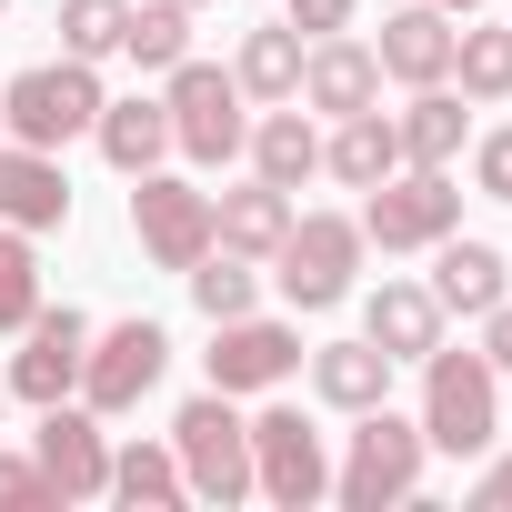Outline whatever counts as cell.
<instances>
[{"instance_id": "10", "label": "cell", "mask_w": 512, "mask_h": 512, "mask_svg": "<svg viewBox=\"0 0 512 512\" xmlns=\"http://www.w3.org/2000/svg\"><path fill=\"white\" fill-rule=\"evenodd\" d=\"M131 241H141L151 272H191L211 251V191L181 171H141L131 181Z\"/></svg>"}, {"instance_id": "37", "label": "cell", "mask_w": 512, "mask_h": 512, "mask_svg": "<svg viewBox=\"0 0 512 512\" xmlns=\"http://www.w3.org/2000/svg\"><path fill=\"white\" fill-rule=\"evenodd\" d=\"M432 11H452V21H472V11H482V0H432Z\"/></svg>"}, {"instance_id": "33", "label": "cell", "mask_w": 512, "mask_h": 512, "mask_svg": "<svg viewBox=\"0 0 512 512\" xmlns=\"http://www.w3.org/2000/svg\"><path fill=\"white\" fill-rule=\"evenodd\" d=\"M472 191H482V201H512V121L472 141Z\"/></svg>"}, {"instance_id": "40", "label": "cell", "mask_w": 512, "mask_h": 512, "mask_svg": "<svg viewBox=\"0 0 512 512\" xmlns=\"http://www.w3.org/2000/svg\"><path fill=\"white\" fill-rule=\"evenodd\" d=\"M0 11H11V0H0Z\"/></svg>"}, {"instance_id": "5", "label": "cell", "mask_w": 512, "mask_h": 512, "mask_svg": "<svg viewBox=\"0 0 512 512\" xmlns=\"http://www.w3.org/2000/svg\"><path fill=\"white\" fill-rule=\"evenodd\" d=\"M161 111H171V151L201 161V171L241 161V141H251L241 81H231L221 61H171V71H161Z\"/></svg>"}, {"instance_id": "17", "label": "cell", "mask_w": 512, "mask_h": 512, "mask_svg": "<svg viewBox=\"0 0 512 512\" xmlns=\"http://www.w3.org/2000/svg\"><path fill=\"white\" fill-rule=\"evenodd\" d=\"M452 11H432V0H402V11L382 21V41H372V61H382V81H402V91H422V81H452Z\"/></svg>"}, {"instance_id": "34", "label": "cell", "mask_w": 512, "mask_h": 512, "mask_svg": "<svg viewBox=\"0 0 512 512\" xmlns=\"http://www.w3.org/2000/svg\"><path fill=\"white\" fill-rule=\"evenodd\" d=\"M352 11H362V0H282V21H292L302 41H332V31H352Z\"/></svg>"}, {"instance_id": "9", "label": "cell", "mask_w": 512, "mask_h": 512, "mask_svg": "<svg viewBox=\"0 0 512 512\" xmlns=\"http://www.w3.org/2000/svg\"><path fill=\"white\" fill-rule=\"evenodd\" d=\"M251 492L282 502V512L332 502V452H322V432H312L292 402H272L262 422H251Z\"/></svg>"}, {"instance_id": "36", "label": "cell", "mask_w": 512, "mask_h": 512, "mask_svg": "<svg viewBox=\"0 0 512 512\" xmlns=\"http://www.w3.org/2000/svg\"><path fill=\"white\" fill-rule=\"evenodd\" d=\"M472 502H482V512H512V452H502V462H482V482H472Z\"/></svg>"}, {"instance_id": "35", "label": "cell", "mask_w": 512, "mask_h": 512, "mask_svg": "<svg viewBox=\"0 0 512 512\" xmlns=\"http://www.w3.org/2000/svg\"><path fill=\"white\" fill-rule=\"evenodd\" d=\"M482 362H492V372L512 382V292H502V302L482 312Z\"/></svg>"}, {"instance_id": "14", "label": "cell", "mask_w": 512, "mask_h": 512, "mask_svg": "<svg viewBox=\"0 0 512 512\" xmlns=\"http://www.w3.org/2000/svg\"><path fill=\"white\" fill-rule=\"evenodd\" d=\"M292 101H302V111H322V121L372 111V101H382V61H372V41H352V31L312 41V51H302V91H292Z\"/></svg>"}, {"instance_id": "25", "label": "cell", "mask_w": 512, "mask_h": 512, "mask_svg": "<svg viewBox=\"0 0 512 512\" xmlns=\"http://www.w3.org/2000/svg\"><path fill=\"white\" fill-rule=\"evenodd\" d=\"M302 31L292 21H272V31H241V51H231V81H241V101H292L302 91Z\"/></svg>"}, {"instance_id": "13", "label": "cell", "mask_w": 512, "mask_h": 512, "mask_svg": "<svg viewBox=\"0 0 512 512\" xmlns=\"http://www.w3.org/2000/svg\"><path fill=\"white\" fill-rule=\"evenodd\" d=\"M31 462L51 472V492H61V502H111V432H101V412H91L81 392L41 412V442H31Z\"/></svg>"}, {"instance_id": "2", "label": "cell", "mask_w": 512, "mask_h": 512, "mask_svg": "<svg viewBox=\"0 0 512 512\" xmlns=\"http://www.w3.org/2000/svg\"><path fill=\"white\" fill-rule=\"evenodd\" d=\"M101 61H31V71H11L0 81V141H31V151H61V141H91V121H101Z\"/></svg>"}, {"instance_id": "38", "label": "cell", "mask_w": 512, "mask_h": 512, "mask_svg": "<svg viewBox=\"0 0 512 512\" xmlns=\"http://www.w3.org/2000/svg\"><path fill=\"white\" fill-rule=\"evenodd\" d=\"M181 11H221V0H181Z\"/></svg>"}, {"instance_id": "7", "label": "cell", "mask_w": 512, "mask_h": 512, "mask_svg": "<svg viewBox=\"0 0 512 512\" xmlns=\"http://www.w3.org/2000/svg\"><path fill=\"white\" fill-rule=\"evenodd\" d=\"M362 241L372 251H432L442 231H462V181L452 171H422V161H402L392 181H372L362 191Z\"/></svg>"}, {"instance_id": "11", "label": "cell", "mask_w": 512, "mask_h": 512, "mask_svg": "<svg viewBox=\"0 0 512 512\" xmlns=\"http://www.w3.org/2000/svg\"><path fill=\"white\" fill-rule=\"evenodd\" d=\"M211 392L251 402V392H282L302 372V332L292 322H262V312H241V322H211V352H201Z\"/></svg>"}, {"instance_id": "19", "label": "cell", "mask_w": 512, "mask_h": 512, "mask_svg": "<svg viewBox=\"0 0 512 512\" xmlns=\"http://www.w3.org/2000/svg\"><path fill=\"white\" fill-rule=\"evenodd\" d=\"M392 131H402V161L452 171V161H462V141H472V101H462L452 81H422V91L392 111Z\"/></svg>"}, {"instance_id": "12", "label": "cell", "mask_w": 512, "mask_h": 512, "mask_svg": "<svg viewBox=\"0 0 512 512\" xmlns=\"http://www.w3.org/2000/svg\"><path fill=\"white\" fill-rule=\"evenodd\" d=\"M81 352H91V312H31L21 322V352H11V402H31V412H51V402H71L81 392Z\"/></svg>"}, {"instance_id": "16", "label": "cell", "mask_w": 512, "mask_h": 512, "mask_svg": "<svg viewBox=\"0 0 512 512\" xmlns=\"http://www.w3.org/2000/svg\"><path fill=\"white\" fill-rule=\"evenodd\" d=\"M502 292H512V262L492 241H472V231H442L432 241V302H442V322H482Z\"/></svg>"}, {"instance_id": "24", "label": "cell", "mask_w": 512, "mask_h": 512, "mask_svg": "<svg viewBox=\"0 0 512 512\" xmlns=\"http://www.w3.org/2000/svg\"><path fill=\"white\" fill-rule=\"evenodd\" d=\"M362 342H382L392 362H422V352L442 342V302H432V282H382V292L362 302Z\"/></svg>"}, {"instance_id": "32", "label": "cell", "mask_w": 512, "mask_h": 512, "mask_svg": "<svg viewBox=\"0 0 512 512\" xmlns=\"http://www.w3.org/2000/svg\"><path fill=\"white\" fill-rule=\"evenodd\" d=\"M41 502H61L51 472H41L31 452H0V512H41Z\"/></svg>"}, {"instance_id": "18", "label": "cell", "mask_w": 512, "mask_h": 512, "mask_svg": "<svg viewBox=\"0 0 512 512\" xmlns=\"http://www.w3.org/2000/svg\"><path fill=\"white\" fill-rule=\"evenodd\" d=\"M282 231H292V191H272L262 171H251L241 191H211V241H221V251H241V262H272Z\"/></svg>"}, {"instance_id": "31", "label": "cell", "mask_w": 512, "mask_h": 512, "mask_svg": "<svg viewBox=\"0 0 512 512\" xmlns=\"http://www.w3.org/2000/svg\"><path fill=\"white\" fill-rule=\"evenodd\" d=\"M31 312H41V251H31V231L0 221V332H21Z\"/></svg>"}, {"instance_id": "3", "label": "cell", "mask_w": 512, "mask_h": 512, "mask_svg": "<svg viewBox=\"0 0 512 512\" xmlns=\"http://www.w3.org/2000/svg\"><path fill=\"white\" fill-rule=\"evenodd\" d=\"M422 462H432L422 422H402L392 402H372V412H352V452L332 462V502L342 512H392V502L422 492Z\"/></svg>"}, {"instance_id": "6", "label": "cell", "mask_w": 512, "mask_h": 512, "mask_svg": "<svg viewBox=\"0 0 512 512\" xmlns=\"http://www.w3.org/2000/svg\"><path fill=\"white\" fill-rule=\"evenodd\" d=\"M171 452H181V482H191V502H251V422H241V402L231 392H191L181 412H171Z\"/></svg>"}, {"instance_id": "27", "label": "cell", "mask_w": 512, "mask_h": 512, "mask_svg": "<svg viewBox=\"0 0 512 512\" xmlns=\"http://www.w3.org/2000/svg\"><path fill=\"white\" fill-rule=\"evenodd\" d=\"M111 502H131V512L191 502V482H181V452H171V442H121V452H111Z\"/></svg>"}, {"instance_id": "26", "label": "cell", "mask_w": 512, "mask_h": 512, "mask_svg": "<svg viewBox=\"0 0 512 512\" xmlns=\"http://www.w3.org/2000/svg\"><path fill=\"white\" fill-rule=\"evenodd\" d=\"M472 21H482V11H472ZM452 81H462V101L502 111V101H512V21H482V31H452Z\"/></svg>"}, {"instance_id": "15", "label": "cell", "mask_w": 512, "mask_h": 512, "mask_svg": "<svg viewBox=\"0 0 512 512\" xmlns=\"http://www.w3.org/2000/svg\"><path fill=\"white\" fill-rule=\"evenodd\" d=\"M0 221H11V231H31V241L71 221V171H61V151L0 141Z\"/></svg>"}, {"instance_id": "22", "label": "cell", "mask_w": 512, "mask_h": 512, "mask_svg": "<svg viewBox=\"0 0 512 512\" xmlns=\"http://www.w3.org/2000/svg\"><path fill=\"white\" fill-rule=\"evenodd\" d=\"M91 141H101V161L121 171V181H141V171H161L171 161V111L161 101H101V121H91Z\"/></svg>"}, {"instance_id": "1", "label": "cell", "mask_w": 512, "mask_h": 512, "mask_svg": "<svg viewBox=\"0 0 512 512\" xmlns=\"http://www.w3.org/2000/svg\"><path fill=\"white\" fill-rule=\"evenodd\" d=\"M422 442L452 462H482L502 442V372L482 352H452V342L422 352Z\"/></svg>"}, {"instance_id": "29", "label": "cell", "mask_w": 512, "mask_h": 512, "mask_svg": "<svg viewBox=\"0 0 512 512\" xmlns=\"http://www.w3.org/2000/svg\"><path fill=\"white\" fill-rule=\"evenodd\" d=\"M121 61H131V71H171V61H191V11H181V0H131Z\"/></svg>"}, {"instance_id": "30", "label": "cell", "mask_w": 512, "mask_h": 512, "mask_svg": "<svg viewBox=\"0 0 512 512\" xmlns=\"http://www.w3.org/2000/svg\"><path fill=\"white\" fill-rule=\"evenodd\" d=\"M131 31V0H61V51L71 61H121Z\"/></svg>"}, {"instance_id": "28", "label": "cell", "mask_w": 512, "mask_h": 512, "mask_svg": "<svg viewBox=\"0 0 512 512\" xmlns=\"http://www.w3.org/2000/svg\"><path fill=\"white\" fill-rule=\"evenodd\" d=\"M181 282H191V302H201V322H241L251 302H262V262H241V251H221V241L201 251V262H191Z\"/></svg>"}, {"instance_id": "23", "label": "cell", "mask_w": 512, "mask_h": 512, "mask_svg": "<svg viewBox=\"0 0 512 512\" xmlns=\"http://www.w3.org/2000/svg\"><path fill=\"white\" fill-rule=\"evenodd\" d=\"M322 171H332L342 191H372V181H392V171H402V131H392V111L372 101V111L332 121V141H322Z\"/></svg>"}, {"instance_id": "20", "label": "cell", "mask_w": 512, "mask_h": 512, "mask_svg": "<svg viewBox=\"0 0 512 512\" xmlns=\"http://www.w3.org/2000/svg\"><path fill=\"white\" fill-rule=\"evenodd\" d=\"M241 161L262 171L272 191H302V181L322 171V131H312V111H302V101H272L262 121H251V141H241Z\"/></svg>"}, {"instance_id": "39", "label": "cell", "mask_w": 512, "mask_h": 512, "mask_svg": "<svg viewBox=\"0 0 512 512\" xmlns=\"http://www.w3.org/2000/svg\"><path fill=\"white\" fill-rule=\"evenodd\" d=\"M0 412H11V382H0Z\"/></svg>"}, {"instance_id": "8", "label": "cell", "mask_w": 512, "mask_h": 512, "mask_svg": "<svg viewBox=\"0 0 512 512\" xmlns=\"http://www.w3.org/2000/svg\"><path fill=\"white\" fill-rule=\"evenodd\" d=\"M161 372H171V332H161L151 312H131V322L91 332V352H81V402H91L101 422H121V412H141V402L161 392Z\"/></svg>"}, {"instance_id": "4", "label": "cell", "mask_w": 512, "mask_h": 512, "mask_svg": "<svg viewBox=\"0 0 512 512\" xmlns=\"http://www.w3.org/2000/svg\"><path fill=\"white\" fill-rule=\"evenodd\" d=\"M362 221L352 211H292V231H282V251H272V292L292 302V312H342L352 302V282H362Z\"/></svg>"}, {"instance_id": "21", "label": "cell", "mask_w": 512, "mask_h": 512, "mask_svg": "<svg viewBox=\"0 0 512 512\" xmlns=\"http://www.w3.org/2000/svg\"><path fill=\"white\" fill-rule=\"evenodd\" d=\"M302 362H312V392H322L332 412H372V402H392V372H402V362H392L382 342H362V332H352V342H322V352H302Z\"/></svg>"}]
</instances>
